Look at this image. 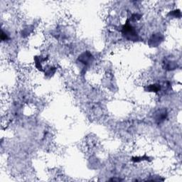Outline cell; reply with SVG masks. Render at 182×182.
I'll return each mask as SVG.
<instances>
[{"label":"cell","mask_w":182,"mask_h":182,"mask_svg":"<svg viewBox=\"0 0 182 182\" xmlns=\"http://www.w3.org/2000/svg\"><path fill=\"white\" fill-rule=\"evenodd\" d=\"M122 33L128 40H137L138 39L137 31L132 25L127 22L122 27Z\"/></svg>","instance_id":"6da1fadb"},{"label":"cell","mask_w":182,"mask_h":182,"mask_svg":"<svg viewBox=\"0 0 182 182\" xmlns=\"http://www.w3.org/2000/svg\"><path fill=\"white\" fill-rule=\"evenodd\" d=\"M92 58H92V54H90L88 52L83 53L81 56H79L80 61L83 64H85V66H88V64H90L92 61Z\"/></svg>","instance_id":"7a4b0ae2"},{"label":"cell","mask_w":182,"mask_h":182,"mask_svg":"<svg viewBox=\"0 0 182 182\" xmlns=\"http://www.w3.org/2000/svg\"><path fill=\"white\" fill-rule=\"evenodd\" d=\"M161 90V85L159 84H152L150 85L149 87H148L147 90L149 92H157Z\"/></svg>","instance_id":"3957f363"},{"label":"cell","mask_w":182,"mask_h":182,"mask_svg":"<svg viewBox=\"0 0 182 182\" xmlns=\"http://www.w3.org/2000/svg\"><path fill=\"white\" fill-rule=\"evenodd\" d=\"M110 181H122V179H117V178H113V179H110Z\"/></svg>","instance_id":"277c9868"}]
</instances>
